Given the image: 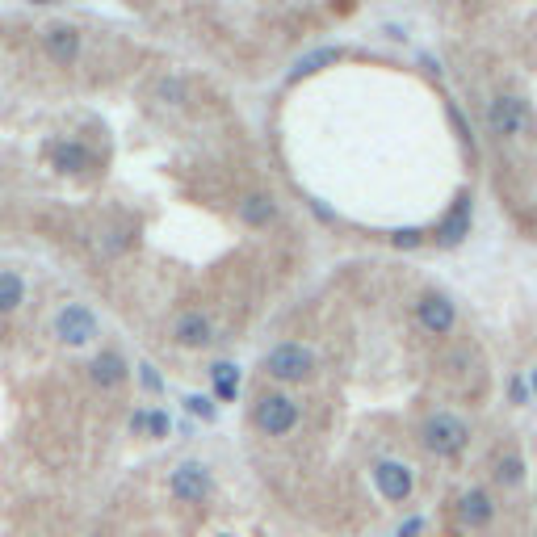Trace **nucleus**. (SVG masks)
Wrapping results in <instances>:
<instances>
[{
    "instance_id": "obj_11",
    "label": "nucleus",
    "mask_w": 537,
    "mask_h": 537,
    "mask_svg": "<svg viewBox=\"0 0 537 537\" xmlns=\"http://www.w3.org/2000/svg\"><path fill=\"white\" fill-rule=\"evenodd\" d=\"M88 378H93V387H101V391H118V387H126V378H131V366H126V357L118 353V349H101V353L88 361Z\"/></svg>"
},
{
    "instance_id": "obj_8",
    "label": "nucleus",
    "mask_w": 537,
    "mask_h": 537,
    "mask_svg": "<svg viewBox=\"0 0 537 537\" xmlns=\"http://www.w3.org/2000/svg\"><path fill=\"white\" fill-rule=\"evenodd\" d=\"M453 513H458V525L470 529V533H483V529L496 525V496L487 487H466L453 504Z\"/></svg>"
},
{
    "instance_id": "obj_20",
    "label": "nucleus",
    "mask_w": 537,
    "mask_h": 537,
    "mask_svg": "<svg viewBox=\"0 0 537 537\" xmlns=\"http://www.w3.org/2000/svg\"><path fill=\"white\" fill-rule=\"evenodd\" d=\"M185 412L194 415V420H202V424H214L219 420V403H214V395H185Z\"/></svg>"
},
{
    "instance_id": "obj_13",
    "label": "nucleus",
    "mask_w": 537,
    "mask_h": 537,
    "mask_svg": "<svg viewBox=\"0 0 537 537\" xmlns=\"http://www.w3.org/2000/svg\"><path fill=\"white\" fill-rule=\"evenodd\" d=\"M529 123V110H525V101H516V97H496L491 101V110H487V126L496 134H521Z\"/></svg>"
},
{
    "instance_id": "obj_3",
    "label": "nucleus",
    "mask_w": 537,
    "mask_h": 537,
    "mask_svg": "<svg viewBox=\"0 0 537 537\" xmlns=\"http://www.w3.org/2000/svg\"><path fill=\"white\" fill-rule=\"evenodd\" d=\"M298 420H303V407L286 391H260L257 403H252V424L265 437H290Z\"/></svg>"
},
{
    "instance_id": "obj_10",
    "label": "nucleus",
    "mask_w": 537,
    "mask_h": 537,
    "mask_svg": "<svg viewBox=\"0 0 537 537\" xmlns=\"http://www.w3.org/2000/svg\"><path fill=\"white\" fill-rule=\"evenodd\" d=\"M47 159H50V168L63 172V177H85V172L97 168L93 147L80 143V139H59V143H50L47 147Z\"/></svg>"
},
{
    "instance_id": "obj_4",
    "label": "nucleus",
    "mask_w": 537,
    "mask_h": 537,
    "mask_svg": "<svg viewBox=\"0 0 537 537\" xmlns=\"http://www.w3.org/2000/svg\"><path fill=\"white\" fill-rule=\"evenodd\" d=\"M168 496L177 504H206L214 496V470L197 458H185L168 475Z\"/></svg>"
},
{
    "instance_id": "obj_5",
    "label": "nucleus",
    "mask_w": 537,
    "mask_h": 537,
    "mask_svg": "<svg viewBox=\"0 0 537 537\" xmlns=\"http://www.w3.org/2000/svg\"><path fill=\"white\" fill-rule=\"evenodd\" d=\"M55 336H59V344H68V349H88V344L101 336V319L93 315V306L68 303V306H59V315H55Z\"/></svg>"
},
{
    "instance_id": "obj_2",
    "label": "nucleus",
    "mask_w": 537,
    "mask_h": 537,
    "mask_svg": "<svg viewBox=\"0 0 537 537\" xmlns=\"http://www.w3.org/2000/svg\"><path fill=\"white\" fill-rule=\"evenodd\" d=\"M420 445H424L432 458H441V462H453V458H462L466 445H470V424L453 412H432L424 424H420Z\"/></svg>"
},
{
    "instance_id": "obj_14",
    "label": "nucleus",
    "mask_w": 537,
    "mask_h": 537,
    "mask_svg": "<svg viewBox=\"0 0 537 537\" xmlns=\"http://www.w3.org/2000/svg\"><path fill=\"white\" fill-rule=\"evenodd\" d=\"M235 219L244 223V227H252V232H260L268 223H278V197L273 194H244L235 202Z\"/></svg>"
},
{
    "instance_id": "obj_26",
    "label": "nucleus",
    "mask_w": 537,
    "mask_h": 537,
    "mask_svg": "<svg viewBox=\"0 0 537 537\" xmlns=\"http://www.w3.org/2000/svg\"><path fill=\"white\" fill-rule=\"evenodd\" d=\"M147 412H151V407H134L131 412V432L134 437H147Z\"/></svg>"
},
{
    "instance_id": "obj_7",
    "label": "nucleus",
    "mask_w": 537,
    "mask_h": 537,
    "mask_svg": "<svg viewBox=\"0 0 537 537\" xmlns=\"http://www.w3.org/2000/svg\"><path fill=\"white\" fill-rule=\"evenodd\" d=\"M415 323H420L428 336H450V332L458 328V306H453V298H445V294L428 290L415 298Z\"/></svg>"
},
{
    "instance_id": "obj_17",
    "label": "nucleus",
    "mask_w": 537,
    "mask_h": 537,
    "mask_svg": "<svg viewBox=\"0 0 537 537\" xmlns=\"http://www.w3.org/2000/svg\"><path fill=\"white\" fill-rule=\"evenodd\" d=\"M210 387H214V403H235V395H240V366L235 361H214L210 366Z\"/></svg>"
},
{
    "instance_id": "obj_9",
    "label": "nucleus",
    "mask_w": 537,
    "mask_h": 537,
    "mask_svg": "<svg viewBox=\"0 0 537 537\" xmlns=\"http://www.w3.org/2000/svg\"><path fill=\"white\" fill-rule=\"evenodd\" d=\"M42 50H47L50 63H59V68H72L80 59V50H85V34L76 30L72 22H55L42 30Z\"/></svg>"
},
{
    "instance_id": "obj_25",
    "label": "nucleus",
    "mask_w": 537,
    "mask_h": 537,
    "mask_svg": "<svg viewBox=\"0 0 537 537\" xmlns=\"http://www.w3.org/2000/svg\"><path fill=\"white\" fill-rule=\"evenodd\" d=\"M415 533H424V516H407V521L395 529V537H415Z\"/></svg>"
},
{
    "instance_id": "obj_12",
    "label": "nucleus",
    "mask_w": 537,
    "mask_h": 537,
    "mask_svg": "<svg viewBox=\"0 0 537 537\" xmlns=\"http://www.w3.org/2000/svg\"><path fill=\"white\" fill-rule=\"evenodd\" d=\"M172 341L181 344V349H206V344L214 341L210 315H202V311H181V315L172 319Z\"/></svg>"
},
{
    "instance_id": "obj_6",
    "label": "nucleus",
    "mask_w": 537,
    "mask_h": 537,
    "mask_svg": "<svg viewBox=\"0 0 537 537\" xmlns=\"http://www.w3.org/2000/svg\"><path fill=\"white\" fill-rule=\"evenodd\" d=\"M369 478H374V491H378L387 504H407L415 491V470L399 458H378L369 466Z\"/></svg>"
},
{
    "instance_id": "obj_30",
    "label": "nucleus",
    "mask_w": 537,
    "mask_h": 537,
    "mask_svg": "<svg viewBox=\"0 0 537 537\" xmlns=\"http://www.w3.org/2000/svg\"><path fill=\"white\" fill-rule=\"evenodd\" d=\"M214 537H235V533H214Z\"/></svg>"
},
{
    "instance_id": "obj_23",
    "label": "nucleus",
    "mask_w": 537,
    "mask_h": 537,
    "mask_svg": "<svg viewBox=\"0 0 537 537\" xmlns=\"http://www.w3.org/2000/svg\"><path fill=\"white\" fill-rule=\"evenodd\" d=\"M508 403H516V407H529V403H533V387H529L521 374L508 378Z\"/></svg>"
},
{
    "instance_id": "obj_29",
    "label": "nucleus",
    "mask_w": 537,
    "mask_h": 537,
    "mask_svg": "<svg viewBox=\"0 0 537 537\" xmlns=\"http://www.w3.org/2000/svg\"><path fill=\"white\" fill-rule=\"evenodd\" d=\"M30 5H59V0H30Z\"/></svg>"
},
{
    "instance_id": "obj_19",
    "label": "nucleus",
    "mask_w": 537,
    "mask_h": 537,
    "mask_svg": "<svg viewBox=\"0 0 537 537\" xmlns=\"http://www.w3.org/2000/svg\"><path fill=\"white\" fill-rule=\"evenodd\" d=\"M25 303V278L17 268H0V315H13Z\"/></svg>"
},
{
    "instance_id": "obj_16",
    "label": "nucleus",
    "mask_w": 537,
    "mask_h": 537,
    "mask_svg": "<svg viewBox=\"0 0 537 537\" xmlns=\"http://www.w3.org/2000/svg\"><path fill=\"white\" fill-rule=\"evenodd\" d=\"M525 475H529V466L516 450H504L500 458H496V466H491V478H496V487H504V491H516L525 483Z\"/></svg>"
},
{
    "instance_id": "obj_27",
    "label": "nucleus",
    "mask_w": 537,
    "mask_h": 537,
    "mask_svg": "<svg viewBox=\"0 0 537 537\" xmlns=\"http://www.w3.org/2000/svg\"><path fill=\"white\" fill-rule=\"evenodd\" d=\"M181 93H185V88H181V80H164V85H159V97H172V101H177V97H181Z\"/></svg>"
},
{
    "instance_id": "obj_28",
    "label": "nucleus",
    "mask_w": 537,
    "mask_h": 537,
    "mask_svg": "<svg viewBox=\"0 0 537 537\" xmlns=\"http://www.w3.org/2000/svg\"><path fill=\"white\" fill-rule=\"evenodd\" d=\"M529 387H533V399H537V369H533V374H529Z\"/></svg>"
},
{
    "instance_id": "obj_24",
    "label": "nucleus",
    "mask_w": 537,
    "mask_h": 537,
    "mask_svg": "<svg viewBox=\"0 0 537 537\" xmlns=\"http://www.w3.org/2000/svg\"><path fill=\"white\" fill-rule=\"evenodd\" d=\"M391 244L395 248H420L424 244V232H420V227H403V232L391 235Z\"/></svg>"
},
{
    "instance_id": "obj_18",
    "label": "nucleus",
    "mask_w": 537,
    "mask_h": 537,
    "mask_svg": "<svg viewBox=\"0 0 537 537\" xmlns=\"http://www.w3.org/2000/svg\"><path fill=\"white\" fill-rule=\"evenodd\" d=\"M341 55H344L341 47H319V50H311V55H303V59L294 63L290 85H298V80H306V76L323 72V68H332V63H341Z\"/></svg>"
},
{
    "instance_id": "obj_22",
    "label": "nucleus",
    "mask_w": 537,
    "mask_h": 537,
    "mask_svg": "<svg viewBox=\"0 0 537 537\" xmlns=\"http://www.w3.org/2000/svg\"><path fill=\"white\" fill-rule=\"evenodd\" d=\"M134 374H139V382H143L147 395H159V391H164V378H159V369L151 366V361H139V366H134Z\"/></svg>"
},
{
    "instance_id": "obj_1",
    "label": "nucleus",
    "mask_w": 537,
    "mask_h": 537,
    "mask_svg": "<svg viewBox=\"0 0 537 537\" xmlns=\"http://www.w3.org/2000/svg\"><path fill=\"white\" fill-rule=\"evenodd\" d=\"M260 369H265L273 382H281V387H298V382L315 378L319 357H315V349L303 344V341H281V344H273V349L265 353Z\"/></svg>"
},
{
    "instance_id": "obj_15",
    "label": "nucleus",
    "mask_w": 537,
    "mask_h": 537,
    "mask_svg": "<svg viewBox=\"0 0 537 537\" xmlns=\"http://www.w3.org/2000/svg\"><path fill=\"white\" fill-rule=\"evenodd\" d=\"M466 235H470V194H458L453 210L441 219V227H437V244L441 248H458Z\"/></svg>"
},
{
    "instance_id": "obj_21",
    "label": "nucleus",
    "mask_w": 537,
    "mask_h": 537,
    "mask_svg": "<svg viewBox=\"0 0 537 537\" xmlns=\"http://www.w3.org/2000/svg\"><path fill=\"white\" fill-rule=\"evenodd\" d=\"M168 432H172V415L164 407H151L147 412V441H168Z\"/></svg>"
}]
</instances>
